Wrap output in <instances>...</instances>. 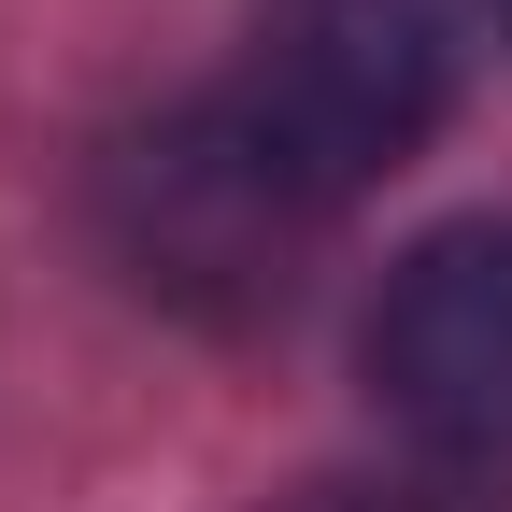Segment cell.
Returning a JSON list of instances; mask_svg holds the SVG:
<instances>
[{
	"label": "cell",
	"mask_w": 512,
	"mask_h": 512,
	"mask_svg": "<svg viewBox=\"0 0 512 512\" xmlns=\"http://www.w3.org/2000/svg\"><path fill=\"white\" fill-rule=\"evenodd\" d=\"M100 242H114V271L143 299L200 313V328H256V313L299 299L313 242H328V200H313L228 100H171L143 128H114Z\"/></svg>",
	"instance_id": "obj_1"
},
{
	"label": "cell",
	"mask_w": 512,
	"mask_h": 512,
	"mask_svg": "<svg viewBox=\"0 0 512 512\" xmlns=\"http://www.w3.org/2000/svg\"><path fill=\"white\" fill-rule=\"evenodd\" d=\"M470 86V0H256L242 72L214 86L313 200L384 185Z\"/></svg>",
	"instance_id": "obj_2"
},
{
	"label": "cell",
	"mask_w": 512,
	"mask_h": 512,
	"mask_svg": "<svg viewBox=\"0 0 512 512\" xmlns=\"http://www.w3.org/2000/svg\"><path fill=\"white\" fill-rule=\"evenodd\" d=\"M356 370L384 427H413L441 470H484L512 456V214H456L427 228L399 271H384Z\"/></svg>",
	"instance_id": "obj_3"
},
{
	"label": "cell",
	"mask_w": 512,
	"mask_h": 512,
	"mask_svg": "<svg viewBox=\"0 0 512 512\" xmlns=\"http://www.w3.org/2000/svg\"><path fill=\"white\" fill-rule=\"evenodd\" d=\"M299 512H512V498H498V484H470V470H441V456H427V470H342V484H313Z\"/></svg>",
	"instance_id": "obj_4"
}]
</instances>
